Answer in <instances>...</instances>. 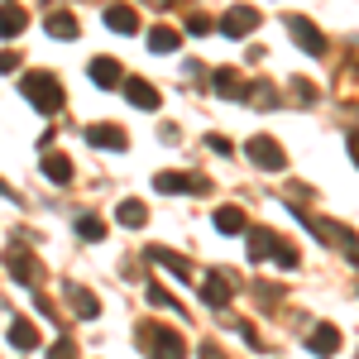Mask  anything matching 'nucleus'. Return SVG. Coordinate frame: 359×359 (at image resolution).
<instances>
[{"mask_svg": "<svg viewBox=\"0 0 359 359\" xmlns=\"http://www.w3.org/2000/svg\"><path fill=\"white\" fill-rule=\"evenodd\" d=\"M187 34H211V15H187Z\"/></svg>", "mask_w": 359, "mask_h": 359, "instance_id": "nucleus-29", "label": "nucleus"}, {"mask_svg": "<svg viewBox=\"0 0 359 359\" xmlns=\"http://www.w3.org/2000/svg\"><path fill=\"white\" fill-rule=\"evenodd\" d=\"M297 221L306 225V230H316V240H326V245H340L350 259L359 264V245H355V235L345 230V225H335V221H321V216H311V211H297Z\"/></svg>", "mask_w": 359, "mask_h": 359, "instance_id": "nucleus-3", "label": "nucleus"}, {"mask_svg": "<svg viewBox=\"0 0 359 359\" xmlns=\"http://www.w3.org/2000/svg\"><path fill=\"white\" fill-rule=\"evenodd\" d=\"M120 225H130V230H139V225L149 221V211H144V201H120Z\"/></svg>", "mask_w": 359, "mask_h": 359, "instance_id": "nucleus-25", "label": "nucleus"}, {"mask_svg": "<svg viewBox=\"0 0 359 359\" xmlns=\"http://www.w3.org/2000/svg\"><path fill=\"white\" fill-rule=\"evenodd\" d=\"M211 86H216L221 96H230V101H240V96H249V86L240 82V72H235V67H216V72H211Z\"/></svg>", "mask_w": 359, "mask_h": 359, "instance_id": "nucleus-15", "label": "nucleus"}, {"mask_svg": "<svg viewBox=\"0 0 359 359\" xmlns=\"http://www.w3.org/2000/svg\"><path fill=\"white\" fill-rule=\"evenodd\" d=\"M287 34L297 39V48H302V53H311V57H321V53H326V34L311 25L306 15H287Z\"/></svg>", "mask_w": 359, "mask_h": 359, "instance_id": "nucleus-6", "label": "nucleus"}, {"mask_svg": "<svg viewBox=\"0 0 359 359\" xmlns=\"http://www.w3.org/2000/svg\"><path fill=\"white\" fill-rule=\"evenodd\" d=\"M306 350H311V355H335V350H340V331H335L331 321H321V326H316V331L306 335Z\"/></svg>", "mask_w": 359, "mask_h": 359, "instance_id": "nucleus-13", "label": "nucleus"}, {"mask_svg": "<svg viewBox=\"0 0 359 359\" xmlns=\"http://www.w3.org/2000/svg\"><path fill=\"white\" fill-rule=\"evenodd\" d=\"M135 340H139V350L149 359H187V340L172 331V326H158V321H144L135 331Z\"/></svg>", "mask_w": 359, "mask_h": 359, "instance_id": "nucleus-1", "label": "nucleus"}, {"mask_svg": "<svg viewBox=\"0 0 359 359\" xmlns=\"http://www.w3.org/2000/svg\"><path fill=\"white\" fill-rule=\"evenodd\" d=\"M154 187H158V192H206L211 182H206L201 172H158Z\"/></svg>", "mask_w": 359, "mask_h": 359, "instance_id": "nucleus-8", "label": "nucleus"}, {"mask_svg": "<svg viewBox=\"0 0 359 359\" xmlns=\"http://www.w3.org/2000/svg\"><path fill=\"white\" fill-rule=\"evenodd\" d=\"M254 29H259V10H254V5H235V10L221 15V34L225 39H245V34H254Z\"/></svg>", "mask_w": 359, "mask_h": 359, "instance_id": "nucleus-7", "label": "nucleus"}, {"mask_svg": "<svg viewBox=\"0 0 359 359\" xmlns=\"http://www.w3.org/2000/svg\"><path fill=\"white\" fill-rule=\"evenodd\" d=\"M15 67H20V53H15V48H5V53H0V72H15Z\"/></svg>", "mask_w": 359, "mask_h": 359, "instance_id": "nucleus-33", "label": "nucleus"}, {"mask_svg": "<svg viewBox=\"0 0 359 359\" xmlns=\"http://www.w3.org/2000/svg\"><path fill=\"white\" fill-rule=\"evenodd\" d=\"M91 82L101 86V91H115V86L125 82V72H120L115 57H91Z\"/></svg>", "mask_w": 359, "mask_h": 359, "instance_id": "nucleus-11", "label": "nucleus"}, {"mask_svg": "<svg viewBox=\"0 0 359 359\" xmlns=\"http://www.w3.org/2000/svg\"><path fill=\"white\" fill-rule=\"evenodd\" d=\"M149 259H154V264H163V269H168V273H172V278H177V283H192V264H187V259H182V254H172V249H163V245H154V249H149Z\"/></svg>", "mask_w": 359, "mask_h": 359, "instance_id": "nucleus-10", "label": "nucleus"}, {"mask_svg": "<svg viewBox=\"0 0 359 359\" xmlns=\"http://www.w3.org/2000/svg\"><path fill=\"white\" fill-rule=\"evenodd\" d=\"M10 345H15V350H34V345H39V326H34V321H15V326H10Z\"/></svg>", "mask_w": 359, "mask_h": 359, "instance_id": "nucleus-23", "label": "nucleus"}, {"mask_svg": "<svg viewBox=\"0 0 359 359\" xmlns=\"http://www.w3.org/2000/svg\"><path fill=\"white\" fill-rule=\"evenodd\" d=\"M48 359H77V345H72L67 335H57L53 345H48Z\"/></svg>", "mask_w": 359, "mask_h": 359, "instance_id": "nucleus-27", "label": "nucleus"}, {"mask_svg": "<svg viewBox=\"0 0 359 359\" xmlns=\"http://www.w3.org/2000/svg\"><path fill=\"white\" fill-rule=\"evenodd\" d=\"M106 25H111L115 34H135V29H139V15L130 10V5H111V10H106Z\"/></svg>", "mask_w": 359, "mask_h": 359, "instance_id": "nucleus-19", "label": "nucleus"}, {"mask_svg": "<svg viewBox=\"0 0 359 359\" xmlns=\"http://www.w3.org/2000/svg\"><path fill=\"white\" fill-rule=\"evenodd\" d=\"M216 230L221 235H245V211L240 206H216Z\"/></svg>", "mask_w": 359, "mask_h": 359, "instance_id": "nucleus-18", "label": "nucleus"}, {"mask_svg": "<svg viewBox=\"0 0 359 359\" xmlns=\"http://www.w3.org/2000/svg\"><path fill=\"white\" fill-rule=\"evenodd\" d=\"M125 101H130V106H139V111H158V91H154V86L149 82H139V77H125Z\"/></svg>", "mask_w": 359, "mask_h": 359, "instance_id": "nucleus-12", "label": "nucleus"}, {"mask_svg": "<svg viewBox=\"0 0 359 359\" xmlns=\"http://www.w3.org/2000/svg\"><path fill=\"white\" fill-rule=\"evenodd\" d=\"M77 235L82 240H106V221L101 216H77Z\"/></svg>", "mask_w": 359, "mask_h": 359, "instance_id": "nucleus-26", "label": "nucleus"}, {"mask_svg": "<svg viewBox=\"0 0 359 359\" xmlns=\"http://www.w3.org/2000/svg\"><path fill=\"white\" fill-rule=\"evenodd\" d=\"M43 177L48 182H72V163L62 154H43Z\"/></svg>", "mask_w": 359, "mask_h": 359, "instance_id": "nucleus-22", "label": "nucleus"}, {"mask_svg": "<svg viewBox=\"0 0 359 359\" xmlns=\"http://www.w3.org/2000/svg\"><path fill=\"white\" fill-rule=\"evenodd\" d=\"M29 15L25 5H0V39H15V34H25Z\"/></svg>", "mask_w": 359, "mask_h": 359, "instance_id": "nucleus-17", "label": "nucleus"}, {"mask_svg": "<svg viewBox=\"0 0 359 359\" xmlns=\"http://www.w3.org/2000/svg\"><path fill=\"white\" fill-rule=\"evenodd\" d=\"M48 34L53 39H77V20L67 10H57V15H48Z\"/></svg>", "mask_w": 359, "mask_h": 359, "instance_id": "nucleus-24", "label": "nucleus"}, {"mask_svg": "<svg viewBox=\"0 0 359 359\" xmlns=\"http://www.w3.org/2000/svg\"><path fill=\"white\" fill-rule=\"evenodd\" d=\"M350 154H355V163H359V135H350Z\"/></svg>", "mask_w": 359, "mask_h": 359, "instance_id": "nucleus-35", "label": "nucleus"}, {"mask_svg": "<svg viewBox=\"0 0 359 359\" xmlns=\"http://www.w3.org/2000/svg\"><path fill=\"white\" fill-rule=\"evenodd\" d=\"M62 297L77 306V316H86V321H91V316H101V302H96L86 287H77V283H67V287H62Z\"/></svg>", "mask_w": 359, "mask_h": 359, "instance_id": "nucleus-16", "label": "nucleus"}, {"mask_svg": "<svg viewBox=\"0 0 359 359\" xmlns=\"http://www.w3.org/2000/svg\"><path fill=\"white\" fill-rule=\"evenodd\" d=\"M5 269H10V278H15L20 287H39V283H43V264H39L34 254H25L20 245L5 254Z\"/></svg>", "mask_w": 359, "mask_h": 359, "instance_id": "nucleus-5", "label": "nucleus"}, {"mask_svg": "<svg viewBox=\"0 0 359 359\" xmlns=\"http://www.w3.org/2000/svg\"><path fill=\"white\" fill-rule=\"evenodd\" d=\"M201 359H225V355L216 350V340H201Z\"/></svg>", "mask_w": 359, "mask_h": 359, "instance_id": "nucleus-34", "label": "nucleus"}, {"mask_svg": "<svg viewBox=\"0 0 359 359\" xmlns=\"http://www.w3.org/2000/svg\"><path fill=\"white\" fill-rule=\"evenodd\" d=\"M149 302H154V306H177V302L163 292V287H149ZM177 311H182V306H177Z\"/></svg>", "mask_w": 359, "mask_h": 359, "instance_id": "nucleus-31", "label": "nucleus"}, {"mask_svg": "<svg viewBox=\"0 0 359 359\" xmlns=\"http://www.w3.org/2000/svg\"><path fill=\"white\" fill-rule=\"evenodd\" d=\"M20 91H25V101L34 111H43V115L62 111V82H57L53 72H25L20 77Z\"/></svg>", "mask_w": 359, "mask_h": 359, "instance_id": "nucleus-2", "label": "nucleus"}, {"mask_svg": "<svg viewBox=\"0 0 359 359\" xmlns=\"http://www.w3.org/2000/svg\"><path fill=\"white\" fill-rule=\"evenodd\" d=\"M273 249H278L273 230H254V235H249V259H254V264H259V259H273Z\"/></svg>", "mask_w": 359, "mask_h": 359, "instance_id": "nucleus-21", "label": "nucleus"}, {"mask_svg": "<svg viewBox=\"0 0 359 359\" xmlns=\"http://www.w3.org/2000/svg\"><path fill=\"white\" fill-rule=\"evenodd\" d=\"M292 86H297V96H302V101H316V86L306 82V77H292Z\"/></svg>", "mask_w": 359, "mask_h": 359, "instance_id": "nucleus-32", "label": "nucleus"}, {"mask_svg": "<svg viewBox=\"0 0 359 359\" xmlns=\"http://www.w3.org/2000/svg\"><path fill=\"white\" fill-rule=\"evenodd\" d=\"M206 149H211V154H230V139L225 135H206Z\"/></svg>", "mask_w": 359, "mask_h": 359, "instance_id": "nucleus-30", "label": "nucleus"}, {"mask_svg": "<svg viewBox=\"0 0 359 359\" xmlns=\"http://www.w3.org/2000/svg\"><path fill=\"white\" fill-rule=\"evenodd\" d=\"M245 154L254 158V168H264V172H283L287 168V154H283V144L273 135H254L245 144Z\"/></svg>", "mask_w": 359, "mask_h": 359, "instance_id": "nucleus-4", "label": "nucleus"}, {"mask_svg": "<svg viewBox=\"0 0 359 359\" xmlns=\"http://www.w3.org/2000/svg\"><path fill=\"white\" fill-rule=\"evenodd\" d=\"M273 259H278V264H283V269H297V249H292V245H283V240H278Z\"/></svg>", "mask_w": 359, "mask_h": 359, "instance_id": "nucleus-28", "label": "nucleus"}, {"mask_svg": "<svg viewBox=\"0 0 359 359\" xmlns=\"http://www.w3.org/2000/svg\"><path fill=\"white\" fill-rule=\"evenodd\" d=\"M86 144H96V149H115V154H120V149L130 144V135H125L120 125H91V130H86Z\"/></svg>", "mask_w": 359, "mask_h": 359, "instance_id": "nucleus-14", "label": "nucleus"}, {"mask_svg": "<svg viewBox=\"0 0 359 359\" xmlns=\"http://www.w3.org/2000/svg\"><path fill=\"white\" fill-rule=\"evenodd\" d=\"M230 297H235V283L225 278V269H216V273L201 283V302H206V306H225Z\"/></svg>", "mask_w": 359, "mask_h": 359, "instance_id": "nucleus-9", "label": "nucleus"}, {"mask_svg": "<svg viewBox=\"0 0 359 359\" xmlns=\"http://www.w3.org/2000/svg\"><path fill=\"white\" fill-rule=\"evenodd\" d=\"M177 43H182V39H177V29H172V25H154V29H149V48H154V53H172Z\"/></svg>", "mask_w": 359, "mask_h": 359, "instance_id": "nucleus-20", "label": "nucleus"}]
</instances>
